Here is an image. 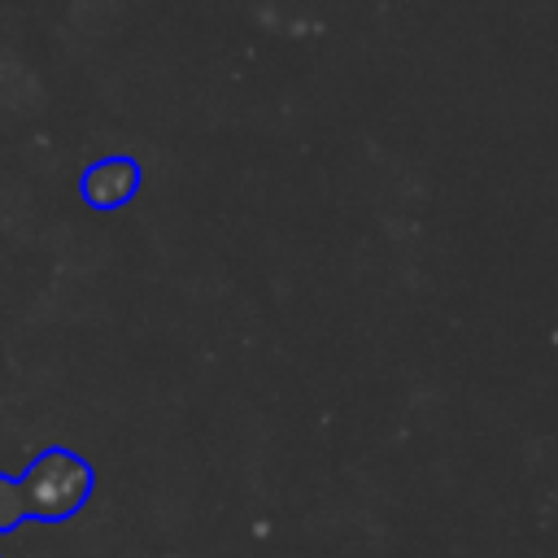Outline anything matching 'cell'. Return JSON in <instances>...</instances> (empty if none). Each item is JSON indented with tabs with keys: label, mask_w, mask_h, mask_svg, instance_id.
Here are the masks:
<instances>
[{
	"label": "cell",
	"mask_w": 558,
	"mask_h": 558,
	"mask_svg": "<svg viewBox=\"0 0 558 558\" xmlns=\"http://www.w3.org/2000/svg\"><path fill=\"white\" fill-rule=\"evenodd\" d=\"M140 192V166L131 157H100L83 170V201L92 209H118Z\"/></svg>",
	"instance_id": "obj_2"
},
{
	"label": "cell",
	"mask_w": 558,
	"mask_h": 558,
	"mask_svg": "<svg viewBox=\"0 0 558 558\" xmlns=\"http://www.w3.org/2000/svg\"><path fill=\"white\" fill-rule=\"evenodd\" d=\"M26 519V497H22V480L0 475V532L17 527Z\"/></svg>",
	"instance_id": "obj_3"
},
{
	"label": "cell",
	"mask_w": 558,
	"mask_h": 558,
	"mask_svg": "<svg viewBox=\"0 0 558 558\" xmlns=\"http://www.w3.org/2000/svg\"><path fill=\"white\" fill-rule=\"evenodd\" d=\"M92 493V466L70 449L39 453L22 475L26 514L35 519H70Z\"/></svg>",
	"instance_id": "obj_1"
}]
</instances>
